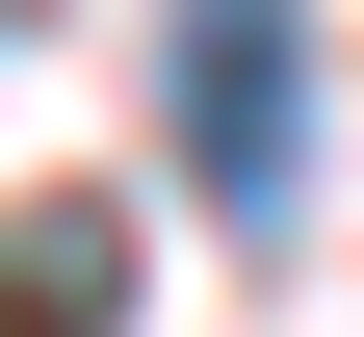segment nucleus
Segmentation results:
<instances>
[{
	"instance_id": "f257e3e1",
	"label": "nucleus",
	"mask_w": 364,
	"mask_h": 337,
	"mask_svg": "<svg viewBox=\"0 0 364 337\" xmlns=\"http://www.w3.org/2000/svg\"><path fill=\"white\" fill-rule=\"evenodd\" d=\"M156 130H182L208 233H287L312 208V0H156Z\"/></svg>"
},
{
	"instance_id": "f03ea898",
	"label": "nucleus",
	"mask_w": 364,
	"mask_h": 337,
	"mask_svg": "<svg viewBox=\"0 0 364 337\" xmlns=\"http://www.w3.org/2000/svg\"><path fill=\"white\" fill-rule=\"evenodd\" d=\"M0 337H130V208H0Z\"/></svg>"
}]
</instances>
